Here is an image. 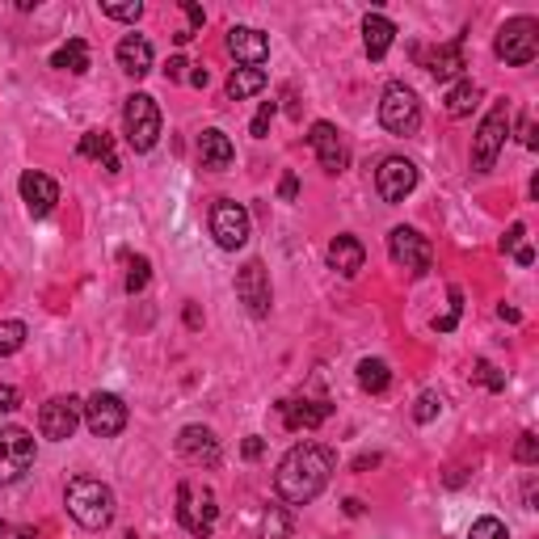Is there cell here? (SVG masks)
Instances as JSON below:
<instances>
[{"label":"cell","mask_w":539,"mask_h":539,"mask_svg":"<svg viewBox=\"0 0 539 539\" xmlns=\"http://www.w3.org/2000/svg\"><path fill=\"white\" fill-rule=\"evenodd\" d=\"M333 468H337V455H333L329 447H320V442H299V447H291V451L282 455L279 472H274V489H279L282 502L307 506L325 493Z\"/></svg>","instance_id":"6da1fadb"},{"label":"cell","mask_w":539,"mask_h":539,"mask_svg":"<svg viewBox=\"0 0 539 539\" xmlns=\"http://www.w3.org/2000/svg\"><path fill=\"white\" fill-rule=\"evenodd\" d=\"M63 506H68V515L85 531H101V527H110V518H114V489L106 480L76 477V480H68Z\"/></svg>","instance_id":"7a4b0ae2"},{"label":"cell","mask_w":539,"mask_h":539,"mask_svg":"<svg viewBox=\"0 0 539 539\" xmlns=\"http://www.w3.org/2000/svg\"><path fill=\"white\" fill-rule=\"evenodd\" d=\"M506 135H510V101H493V110L480 118L477 135H472V169L477 173H489L497 165L506 147Z\"/></svg>","instance_id":"3957f363"},{"label":"cell","mask_w":539,"mask_h":539,"mask_svg":"<svg viewBox=\"0 0 539 539\" xmlns=\"http://www.w3.org/2000/svg\"><path fill=\"white\" fill-rule=\"evenodd\" d=\"M177 523H182L190 535L207 539L211 531H215V523H220V506H215V493L203 485H190V480H182L177 485Z\"/></svg>","instance_id":"277c9868"},{"label":"cell","mask_w":539,"mask_h":539,"mask_svg":"<svg viewBox=\"0 0 539 539\" xmlns=\"http://www.w3.org/2000/svg\"><path fill=\"white\" fill-rule=\"evenodd\" d=\"M493 51H497V60L510 63V68H527L539 55V22L535 17H510V22L497 30V38H493Z\"/></svg>","instance_id":"5b68a950"},{"label":"cell","mask_w":539,"mask_h":539,"mask_svg":"<svg viewBox=\"0 0 539 539\" xmlns=\"http://www.w3.org/2000/svg\"><path fill=\"white\" fill-rule=\"evenodd\" d=\"M123 131L135 152H152L160 139V106L147 93H131L123 106Z\"/></svg>","instance_id":"8992f818"},{"label":"cell","mask_w":539,"mask_h":539,"mask_svg":"<svg viewBox=\"0 0 539 539\" xmlns=\"http://www.w3.org/2000/svg\"><path fill=\"white\" fill-rule=\"evenodd\" d=\"M380 123L392 135H413L421 127V101L404 80H392L380 98Z\"/></svg>","instance_id":"52a82bcc"},{"label":"cell","mask_w":539,"mask_h":539,"mask_svg":"<svg viewBox=\"0 0 539 539\" xmlns=\"http://www.w3.org/2000/svg\"><path fill=\"white\" fill-rule=\"evenodd\" d=\"M34 434L22 426H0V485H17V480L34 468Z\"/></svg>","instance_id":"ba28073f"},{"label":"cell","mask_w":539,"mask_h":539,"mask_svg":"<svg viewBox=\"0 0 539 539\" xmlns=\"http://www.w3.org/2000/svg\"><path fill=\"white\" fill-rule=\"evenodd\" d=\"M249 228H253L249 211L241 207V203H232V198H220V203L211 207V236H215V245L228 249V253L249 245Z\"/></svg>","instance_id":"9c48e42d"},{"label":"cell","mask_w":539,"mask_h":539,"mask_svg":"<svg viewBox=\"0 0 539 539\" xmlns=\"http://www.w3.org/2000/svg\"><path fill=\"white\" fill-rule=\"evenodd\" d=\"M80 421H85V401H76V396H51V401L38 409V430H43V439H51V442H68Z\"/></svg>","instance_id":"30bf717a"},{"label":"cell","mask_w":539,"mask_h":539,"mask_svg":"<svg viewBox=\"0 0 539 539\" xmlns=\"http://www.w3.org/2000/svg\"><path fill=\"white\" fill-rule=\"evenodd\" d=\"M85 426H89V434H98V439H118V434L127 430V404H123V396L93 392L85 401Z\"/></svg>","instance_id":"8fae6325"},{"label":"cell","mask_w":539,"mask_h":539,"mask_svg":"<svg viewBox=\"0 0 539 539\" xmlns=\"http://www.w3.org/2000/svg\"><path fill=\"white\" fill-rule=\"evenodd\" d=\"M388 253H392L396 266L409 270L413 279H421V274L430 270V261H434V253H430V241L417 232V228H404V223L388 232Z\"/></svg>","instance_id":"7c38bea8"},{"label":"cell","mask_w":539,"mask_h":539,"mask_svg":"<svg viewBox=\"0 0 539 539\" xmlns=\"http://www.w3.org/2000/svg\"><path fill=\"white\" fill-rule=\"evenodd\" d=\"M236 295H241V304L249 307V317H258V320L270 317L274 291H270V274H266V266H261L258 258L236 270Z\"/></svg>","instance_id":"4fadbf2b"},{"label":"cell","mask_w":539,"mask_h":539,"mask_svg":"<svg viewBox=\"0 0 539 539\" xmlns=\"http://www.w3.org/2000/svg\"><path fill=\"white\" fill-rule=\"evenodd\" d=\"M375 190H380L383 203H404L417 190V165L404 156H388L375 169Z\"/></svg>","instance_id":"5bb4252c"},{"label":"cell","mask_w":539,"mask_h":539,"mask_svg":"<svg viewBox=\"0 0 539 539\" xmlns=\"http://www.w3.org/2000/svg\"><path fill=\"white\" fill-rule=\"evenodd\" d=\"M307 147L317 152L320 160V169L325 173H342L345 165H350V147H345L342 131L333 123H312L307 127Z\"/></svg>","instance_id":"9a60e30c"},{"label":"cell","mask_w":539,"mask_h":539,"mask_svg":"<svg viewBox=\"0 0 539 539\" xmlns=\"http://www.w3.org/2000/svg\"><path fill=\"white\" fill-rule=\"evenodd\" d=\"M177 451H182L185 464H194V468H215L223 455L215 430H207V426H185L177 434Z\"/></svg>","instance_id":"2e32d148"},{"label":"cell","mask_w":539,"mask_h":539,"mask_svg":"<svg viewBox=\"0 0 539 539\" xmlns=\"http://www.w3.org/2000/svg\"><path fill=\"white\" fill-rule=\"evenodd\" d=\"M17 190H22L25 207H30L34 220H47L51 211H55V203H60V185L51 182L47 173H38V169H25L22 182H17Z\"/></svg>","instance_id":"e0dca14e"},{"label":"cell","mask_w":539,"mask_h":539,"mask_svg":"<svg viewBox=\"0 0 539 539\" xmlns=\"http://www.w3.org/2000/svg\"><path fill=\"white\" fill-rule=\"evenodd\" d=\"M228 51H232L245 68H261V63L270 60V38L261 34L258 25H232V30H228Z\"/></svg>","instance_id":"ac0fdd59"},{"label":"cell","mask_w":539,"mask_h":539,"mask_svg":"<svg viewBox=\"0 0 539 539\" xmlns=\"http://www.w3.org/2000/svg\"><path fill=\"white\" fill-rule=\"evenodd\" d=\"M329 413H333L329 401H282L279 404V417L287 430H317L329 421Z\"/></svg>","instance_id":"d6986e66"},{"label":"cell","mask_w":539,"mask_h":539,"mask_svg":"<svg viewBox=\"0 0 539 539\" xmlns=\"http://www.w3.org/2000/svg\"><path fill=\"white\" fill-rule=\"evenodd\" d=\"M198 160H203V169H211V173H223V169H232V160H236V147H232V139L223 131H203L198 135Z\"/></svg>","instance_id":"ffe728a7"},{"label":"cell","mask_w":539,"mask_h":539,"mask_svg":"<svg viewBox=\"0 0 539 539\" xmlns=\"http://www.w3.org/2000/svg\"><path fill=\"white\" fill-rule=\"evenodd\" d=\"M363 261H367V249H363L358 236H333L329 241V266L342 279H355L358 270H363Z\"/></svg>","instance_id":"44dd1931"},{"label":"cell","mask_w":539,"mask_h":539,"mask_svg":"<svg viewBox=\"0 0 539 539\" xmlns=\"http://www.w3.org/2000/svg\"><path fill=\"white\" fill-rule=\"evenodd\" d=\"M114 55H118V68H123L127 76H135V80L152 72V43H147L144 34H127Z\"/></svg>","instance_id":"7402d4cb"},{"label":"cell","mask_w":539,"mask_h":539,"mask_svg":"<svg viewBox=\"0 0 539 539\" xmlns=\"http://www.w3.org/2000/svg\"><path fill=\"white\" fill-rule=\"evenodd\" d=\"M392 38H396V25L383 13H367L363 17V51H367V60H383L392 51Z\"/></svg>","instance_id":"603a6c76"},{"label":"cell","mask_w":539,"mask_h":539,"mask_svg":"<svg viewBox=\"0 0 539 539\" xmlns=\"http://www.w3.org/2000/svg\"><path fill=\"white\" fill-rule=\"evenodd\" d=\"M426 68H430V76L434 80H455V76H464V38H451L447 47H439L434 55L426 60Z\"/></svg>","instance_id":"cb8c5ba5"},{"label":"cell","mask_w":539,"mask_h":539,"mask_svg":"<svg viewBox=\"0 0 539 539\" xmlns=\"http://www.w3.org/2000/svg\"><path fill=\"white\" fill-rule=\"evenodd\" d=\"M358 388L371 396L388 392V388H392V367H388L383 358H363V363H358Z\"/></svg>","instance_id":"d4e9b609"},{"label":"cell","mask_w":539,"mask_h":539,"mask_svg":"<svg viewBox=\"0 0 539 539\" xmlns=\"http://www.w3.org/2000/svg\"><path fill=\"white\" fill-rule=\"evenodd\" d=\"M51 68H60V72H72V76H85L89 72V47L85 38H68L55 55H51Z\"/></svg>","instance_id":"484cf974"},{"label":"cell","mask_w":539,"mask_h":539,"mask_svg":"<svg viewBox=\"0 0 539 539\" xmlns=\"http://www.w3.org/2000/svg\"><path fill=\"white\" fill-rule=\"evenodd\" d=\"M80 156L101 160L106 173H118V156H114V139L106 131H85L80 135Z\"/></svg>","instance_id":"4316f807"},{"label":"cell","mask_w":539,"mask_h":539,"mask_svg":"<svg viewBox=\"0 0 539 539\" xmlns=\"http://www.w3.org/2000/svg\"><path fill=\"white\" fill-rule=\"evenodd\" d=\"M442 101H447V114H451V118H468L480 101V85L477 80H459V85H451V93Z\"/></svg>","instance_id":"83f0119b"},{"label":"cell","mask_w":539,"mask_h":539,"mask_svg":"<svg viewBox=\"0 0 539 539\" xmlns=\"http://www.w3.org/2000/svg\"><path fill=\"white\" fill-rule=\"evenodd\" d=\"M266 89V72L261 68H236L232 76H228V98L232 101H245L253 98V93H261Z\"/></svg>","instance_id":"f1b7e54d"},{"label":"cell","mask_w":539,"mask_h":539,"mask_svg":"<svg viewBox=\"0 0 539 539\" xmlns=\"http://www.w3.org/2000/svg\"><path fill=\"white\" fill-rule=\"evenodd\" d=\"M127 279H123V287H127V295H139L147 287V279H152V261L144 258V253H127Z\"/></svg>","instance_id":"f546056e"},{"label":"cell","mask_w":539,"mask_h":539,"mask_svg":"<svg viewBox=\"0 0 539 539\" xmlns=\"http://www.w3.org/2000/svg\"><path fill=\"white\" fill-rule=\"evenodd\" d=\"M261 539H291V515H287V506H266V515H261Z\"/></svg>","instance_id":"4dcf8cb0"},{"label":"cell","mask_w":539,"mask_h":539,"mask_svg":"<svg viewBox=\"0 0 539 539\" xmlns=\"http://www.w3.org/2000/svg\"><path fill=\"white\" fill-rule=\"evenodd\" d=\"M25 345V325L22 320H0V358L17 355Z\"/></svg>","instance_id":"1f68e13d"},{"label":"cell","mask_w":539,"mask_h":539,"mask_svg":"<svg viewBox=\"0 0 539 539\" xmlns=\"http://www.w3.org/2000/svg\"><path fill=\"white\" fill-rule=\"evenodd\" d=\"M101 13L114 17V22H139V17H144V5H139V0H101Z\"/></svg>","instance_id":"d6a6232c"},{"label":"cell","mask_w":539,"mask_h":539,"mask_svg":"<svg viewBox=\"0 0 539 539\" xmlns=\"http://www.w3.org/2000/svg\"><path fill=\"white\" fill-rule=\"evenodd\" d=\"M439 413H442V396L439 392H421V396H417V404H413V421H417V426H430Z\"/></svg>","instance_id":"836d02e7"},{"label":"cell","mask_w":539,"mask_h":539,"mask_svg":"<svg viewBox=\"0 0 539 539\" xmlns=\"http://www.w3.org/2000/svg\"><path fill=\"white\" fill-rule=\"evenodd\" d=\"M468 539H510V531H506V523H502V518L485 515V518H477V523H472V531H468Z\"/></svg>","instance_id":"e575fe53"},{"label":"cell","mask_w":539,"mask_h":539,"mask_svg":"<svg viewBox=\"0 0 539 539\" xmlns=\"http://www.w3.org/2000/svg\"><path fill=\"white\" fill-rule=\"evenodd\" d=\"M515 459H518L523 468L539 464V439H535V430H523V434H518V442H515Z\"/></svg>","instance_id":"d590c367"},{"label":"cell","mask_w":539,"mask_h":539,"mask_svg":"<svg viewBox=\"0 0 539 539\" xmlns=\"http://www.w3.org/2000/svg\"><path fill=\"white\" fill-rule=\"evenodd\" d=\"M459 312H464V291L451 287V312H447V317H434V333H451L455 325H459Z\"/></svg>","instance_id":"8d00e7d4"},{"label":"cell","mask_w":539,"mask_h":539,"mask_svg":"<svg viewBox=\"0 0 539 539\" xmlns=\"http://www.w3.org/2000/svg\"><path fill=\"white\" fill-rule=\"evenodd\" d=\"M472 380H480L485 388H489V392H502V388H506V375L493 367V363H485V358H480L477 367H472Z\"/></svg>","instance_id":"74e56055"},{"label":"cell","mask_w":539,"mask_h":539,"mask_svg":"<svg viewBox=\"0 0 539 539\" xmlns=\"http://www.w3.org/2000/svg\"><path fill=\"white\" fill-rule=\"evenodd\" d=\"M274 114H279V106H274V101H261L258 118H253V127H249V131H253V139H266V135H270V123H274Z\"/></svg>","instance_id":"f35d334b"},{"label":"cell","mask_w":539,"mask_h":539,"mask_svg":"<svg viewBox=\"0 0 539 539\" xmlns=\"http://www.w3.org/2000/svg\"><path fill=\"white\" fill-rule=\"evenodd\" d=\"M182 9H185V17H190V25H185V30H190V34H198V30H203V22H207L203 5H194V0H182Z\"/></svg>","instance_id":"ab89813d"},{"label":"cell","mask_w":539,"mask_h":539,"mask_svg":"<svg viewBox=\"0 0 539 539\" xmlns=\"http://www.w3.org/2000/svg\"><path fill=\"white\" fill-rule=\"evenodd\" d=\"M523 236H527V223L523 220L510 223V232H506V241H502V253H515V249L523 245Z\"/></svg>","instance_id":"60d3db41"},{"label":"cell","mask_w":539,"mask_h":539,"mask_svg":"<svg viewBox=\"0 0 539 539\" xmlns=\"http://www.w3.org/2000/svg\"><path fill=\"white\" fill-rule=\"evenodd\" d=\"M17 401H22V396H17V388H9V383H0V417L13 413V409H17Z\"/></svg>","instance_id":"b9f144b4"},{"label":"cell","mask_w":539,"mask_h":539,"mask_svg":"<svg viewBox=\"0 0 539 539\" xmlns=\"http://www.w3.org/2000/svg\"><path fill=\"white\" fill-rule=\"evenodd\" d=\"M279 194H282V203H295V198H299V177H295V173H287V177H282Z\"/></svg>","instance_id":"7bdbcfd3"},{"label":"cell","mask_w":539,"mask_h":539,"mask_svg":"<svg viewBox=\"0 0 539 539\" xmlns=\"http://www.w3.org/2000/svg\"><path fill=\"white\" fill-rule=\"evenodd\" d=\"M241 451H245V459H261V451H266V442H261L258 434H249V439H245V447H241Z\"/></svg>","instance_id":"ee69618b"},{"label":"cell","mask_w":539,"mask_h":539,"mask_svg":"<svg viewBox=\"0 0 539 539\" xmlns=\"http://www.w3.org/2000/svg\"><path fill=\"white\" fill-rule=\"evenodd\" d=\"M185 68H190V63H185L182 55H173L169 68H165V76H169V80H185Z\"/></svg>","instance_id":"f6af8a7d"},{"label":"cell","mask_w":539,"mask_h":539,"mask_svg":"<svg viewBox=\"0 0 539 539\" xmlns=\"http://www.w3.org/2000/svg\"><path fill=\"white\" fill-rule=\"evenodd\" d=\"M515 261H518V266H531V261H535V249H531V245H518V249H515Z\"/></svg>","instance_id":"bcb514c9"},{"label":"cell","mask_w":539,"mask_h":539,"mask_svg":"<svg viewBox=\"0 0 539 539\" xmlns=\"http://www.w3.org/2000/svg\"><path fill=\"white\" fill-rule=\"evenodd\" d=\"M185 80H190L194 89H203V85L211 80V76H207V68H194V72H185Z\"/></svg>","instance_id":"7dc6e473"},{"label":"cell","mask_w":539,"mask_h":539,"mask_svg":"<svg viewBox=\"0 0 539 539\" xmlns=\"http://www.w3.org/2000/svg\"><path fill=\"white\" fill-rule=\"evenodd\" d=\"M185 325H190V329H198V325H203V312H198V304L185 307Z\"/></svg>","instance_id":"c3c4849f"},{"label":"cell","mask_w":539,"mask_h":539,"mask_svg":"<svg viewBox=\"0 0 539 539\" xmlns=\"http://www.w3.org/2000/svg\"><path fill=\"white\" fill-rule=\"evenodd\" d=\"M523 144L535 147V123H531V118H523Z\"/></svg>","instance_id":"681fc988"},{"label":"cell","mask_w":539,"mask_h":539,"mask_svg":"<svg viewBox=\"0 0 539 539\" xmlns=\"http://www.w3.org/2000/svg\"><path fill=\"white\" fill-rule=\"evenodd\" d=\"M497 317H502V320H510V325H518V320H523V317H518V307H497Z\"/></svg>","instance_id":"f907efd6"},{"label":"cell","mask_w":539,"mask_h":539,"mask_svg":"<svg viewBox=\"0 0 539 539\" xmlns=\"http://www.w3.org/2000/svg\"><path fill=\"white\" fill-rule=\"evenodd\" d=\"M345 515L358 518V515H363V502H358V497H345Z\"/></svg>","instance_id":"816d5d0a"},{"label":"cell","mask_w":539,"mask_h":539,"mask_svg":"<svg viewBox=\"0 0 539 539\" xmlns=\"http://www.w3.org/2000/svg\"><path fill=\"white\" fill-rule=\"evenodd\" d=\"M5 535H9V523H0V539H5Z\"/></svg>","instance_id":"f5cc1de1"}]
</instances>
